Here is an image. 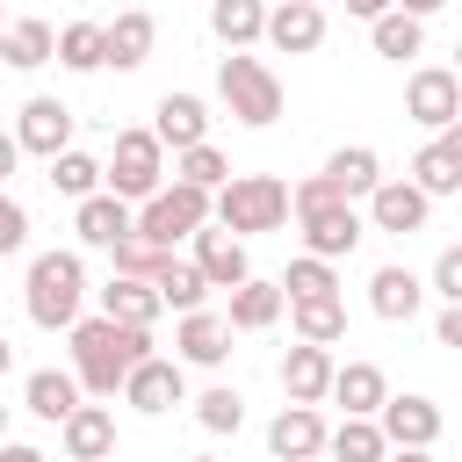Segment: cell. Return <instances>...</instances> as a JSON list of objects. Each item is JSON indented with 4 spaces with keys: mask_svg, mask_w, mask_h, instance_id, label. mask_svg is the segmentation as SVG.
<instances>
[{
    "mask_svg": "<svg viewBox=\"0 0 462 462\" xmlns=\"http://www.w3.org/2000/svg\"><path fill=\"white\" fill-rule=\"evenodd\" d=\"M72 383L87 397H116V383L152 354V325H116V318H72Z\"/></svg>",
    "mask_w": 462,
    "mask_h": 462,
    "instance_id": "6da1fadb",
    "label": "cell"
},
{
    "mask_svg": "<svg viewBox=\"0 0 462 462\" xmlns=\"http://www.w3.org/2000/svg\"><path fill=\"white\" fill-rule=\"evenodd\" d=\"M79 303H87V260H79L72 245L36 253V260H29V282H22L29 325H36V332H65V325L79 318Z\"/></svg>",
    "mask_w": 462,
    "mask_h": 462,
    "instance_id": "7a4b0ae2",
    "label": "cell"
},
{
    "mask_svg": "<svg viewBox=\"0 0 462 462\" xmlns=\"http://www.w3.org/2000/svg\"><path fill=\"white\" fill-rule=\"evenodd\" d=\"M209 224H224L231 238L282 231V224H289V180H274V173H231V180L209 195Z\"/></svg>",
    "mask_w": 462,
    "mask_h": 462,
    "instance_id": "3957f363",
    "label": "cell"
},
{
    "mask_svg": "<svg viewBox=\"0 0 462 462\" xmlns=\"http://www.w3.org/2000/svg\"><path fill=\"white\" fill-rule=\"evenodd\" d=\"M217 101L245 130H267L282 116V72L267 58H253V51H231V58H217Z\"/></svg>",
    "mask_w": 462,
    "mask_h": 462,
    "instance_id": "277c9868",
    "label": "cell"
},
{
    "mask_svg": "<svg viewBox=\"0 0 462 462\" xmlns=\"http://www.w3.org/2000/svg\"><path fill=\"white\" fill-rule=\"evenodd\" d=\"M195 224H209V188H188V180H159V188L130 209V231L152 238L159 253H173Z\"/></svg>",
    "mask_w": 462,
    "mask_h": 462,
    "instance_id": "5b68a950",
    "label": "cell"
},
{
    "mask_svg": "<svg viewBox=\"0 0 462 462\" xmlns=\"http://www.w3.org/2000/svg\"><path fill=\"white\" fill-rule=\"evenodd\" d=\"M159 180H166V144L152 130H116V152L101 166V188L123 195V202H144Z\"/></svg>",
    "mask_w": 462,
    "mask_h": 462,
    "instance_id": "8992f818",
    "label": "cell"
},
{
    "mask_svg": "<svg viewBox=\"0 0 462 462\" xmlns=\"http://www.w3.org/2000/svg\"><path fill=\"white\" fill-rule=\"evenodd\" d=\"M116 390H123V404H130V411H144V419H159V411L188 404V375H180V361H166V354H144Z\"/></svg>",
    "mask_w": 462,
    "mask_h": 462,
    "instance_id": "52a82bcc",
    "label": "cell"
},
{
    "mask_svg": "<svg viewBox=\"0 0 462 462\" xmlns=\"http://www.w3.org/2000/svg\"><path fill=\"white\" fill-rule=\"evenodd\" d=\"M404 116H411V123H426V130L462 123V79H455L448 65H419V72L404 79Z\"/></svg>",
    "mask_w": 462,
    "mask_h": 462,
    "instance_id": "ba28073f",
    "label": "cell"
},
{
    "mask_svg": "<svg viewBox=\"0 0 462 462\" xmlns=\"http://www.w3.org/2000/svg\"><path fill=\"white\" fill-rule=\"evenodd\" d=\"M296 224H303V253H318V260H346L354 245H361V209L354 202H318V209H296Z\"/></svg>",
    "mask_w": 462,
    "mask_h": 462,
    "instance_id": "9c48e42d",
    "label": "cell"
},
{
    "mask_svg": "<svg viewBox=\"0 0 462 462\" xmlns=\"http://www.w3.org/2000/svg\"><path fill=\"white\" fill-rule=\"evenodd\" d=\"M361 202H368V217H361V224H375V231H397V238L426 231V217H433V195H419L411 180H390V173H383V180H375Z\"/></svg>",
    "mask_w": 462,
    "mask_h": 462,
    "instance_id": "30bf717a",
    "label": "cell"
},
{
    "mask_svg": "<svg viewBox=\"0 0 462 462\" xmlns=\"http://www.w3.org/2000/svg\"><path fill=\"white\" fill-rule=\"evenodd\" d=\"M375 426H383V440H390V448H433L448 419H440V404H433V397L404 390V397H383V404H375Z\"/></svg>",
    "mask_w": 462,
    "mask_h": 462,
    "instance_id": "8fae6325",
    "label": "cell"
},
{
    "mask_svg": "<svg viewBox=\"0 0 462 462\" xmlns=\"http://www.w3.org/2000/svg\"><path fill=\"white\" fill-rule=\"evenodd\" d=\"M260 43H274L282 58H310V51L325 43V7H318V0H274Z\"/></svg>",
    "mask_w": 462,
    "mask_h": 462,
    "instance_id": "7c38bea8",
    "label": "cell"
},
{
    "mask_svg": "<svg viewBox=\"0 0 462 462\" xmlns=\"http://www.w3.org/2000/svg\"><path fill=\"white\" fill-rule=\"evenodd\" d=\"M14 144L36 152V159H58V152L72 144V108H65L58 94H29L22 116H14Z\"/></svg>",
    "mask_w": 462,
    "mask_h": 462,
    "instance_id": "4fadbf2b",
    "label": "cell"
},
{
    "mask_svg": "<svg viewBox=\"0 0 462 462\" xmlns=\"http://www.w3.org/2000/svg\"><path fill=\"white\" fill-rule=\"evenodd\" d=\"M188 245H195V274H202L209 289H238V282L253 274V267H245V238H231L224 224H195Z\"/></svg>",
    "mask_w": 462,
    "mask_h": 462,
    "instance_id": "5bb4252c",
    "label": "cell"
},
{
    "mask_svg": "<svg viewBox=\"0 0 462 462\" xmlns=\"http://www.w3.org/2000/svg\"><path fill=\"white\" fill-rule=\"evenodd\" d=\"M58 440H65V462H108V455H116V411L79 397V404L58 419Z\"/></svg>",
    "mask_w": 462,
    "mask_h": 462,
    "instance_id": "9a60e30c",
    "label": "cell"
},
{
    "mask_svg": "<svg viewBox=\"0 0 462 462\" xmlns=\"http://www.w3.org/2000/svg\"><path fill=\"white\" fill-rule=\"evenodd\" d=\"M173 346H180V368H224V361H231V325H224V310H180Z\"/></svg>",
    "mask_w": 462,
    "mask_h": 462,
    "instance_id": "2e32d148",
    "label": "cell"
},
{
    "mask_svg": "<svg viewBox=\"0 0 462 462\" xmlns=\"http://www.w3.org/2000/svg\"><path fill=\"white\" fill-rule=\"evenodd\" d=\"M152 43H159V22L144 7H123L116 22H101V65H116V72H137L152 58Z\"/></svg>",
    "mask_w": 462,
    "mask_h": 462,
    "instance_id": "e0dca14e",
    "label": "cell"
},
{
    "mask_svg": "<svg viewBox=\"0 0 462 462\" xmlns=\"http://www.w3.org/2000/svg\"><path fill=\"white\" fill-rule=\"evenodd\" d=\"M411 188L419 195H462V123L433 130V144L411 159Z\"/></svg>",
    "mask_w": 462,
    "mask_h": 462,
    "instance_id": "ac0fdd59",
    "label": "cell"
},
{
    "mask_svg": "<svg viewBox=\"0 0 462 462\" xmlns=\"http://www.w3.org/2000/svg\"><path fill=\"white\" fill-rule=\"evenodd\" d=\"M267 455H274V462H310V455H325V419H318V404H282L274 426H267Z\"/></svg>",
    "mask_w": 462,
    "mask_h": 462,
    "instance_id": "d6986e66",
    "label": "cell"
},
{
    "mask_svg": "<svg viewBox=\"0 0 462 462\" xmlns=\"http://www.w3.org/2000/svg\"><path fill=\"white\" fill-rule=\"evenodd\" d=\"M325 397H332L346 419H375V404L390 397V383H383V368H375V361H332Z\"/></svg>",
    "mask_w": 462,
    "mask_h": 462,
    "instance_id": "ffe728a7",
    "label": "cell"
},
{
    "mask_svg": "<svg viewBox=\"0 0 462 462\" xmlns=\"http://www.w3.org/2000/svg\"><path fill=\"white\" fill-rule=\"evenodd\" d=\"M72 231H79V245H101V253H108V245L130 231V202L108 195V188H94V195L72 202Z\"/></svg>",
    "mask_w": 462,
    "mask_h": 462,
    "instance_id": "44dd1931",
    "label": "cell"
},
{
    "mask_svg": "<svg viewBox=\"0 0 462 462\" xmlns=\"http://www.w3.org/2000/svg\"><path fill=\"white\" fill-rule=\"evenodd\" d=\"M419 303H426V282H419L411 267H375V274H368V310H375V318L411 325Z\"/></svg>",
    "mask_w": 462,
    "mask_h": 462,
    "instance_id": "7402d4cb",
    "label": "cell"
},
{
    "mask_svg": "<svg viewBox=\"0 0 462 462\" xmlns=\"http://www.w3.org/2000/svg\"><path fill=\"white\" fill-rule=\"evenodd\" d=\"M325 383H332V346L296 339V346L282 354V390H289V404H325Z\"/></svg>",
    "mask_w": 462,
    "mask_h": 462,
    "instance_id": "603a6c76",
    "label": "cell"
},
{
    "mask_svg": "<svg viewBox=\"0 0 462 462\" xmlns=\"http://www.w3.org/2000/svg\"><path fill=\"white\" fill-rule=\"evenodd\" d=\"M159 123H152V137L159 144H173V152H188V144H202L209 137V108H202V94H159V108H152Z\"/></svg>",
    "mask_w": 462,
    "mask_h": 462,
    "instance_id": "cb8c5ba5",
    "label": "cell"
},
{
    "mask_svg": "<svg viewBox=\"0 0 462 462\" xmlns=\"http://www.w3.org/2000/svg\"><path fill=\"white\" fill-rule=\"evenodd\" d=\"M94 296H101V318H116V325H159V310H166L159 289L137 282V274H108Z\"/></svg>",
    "mask_w": 462,
    "mask_h": 462,
    "instance_id": "d4e9b609",
    "label": "cell"
},
{
    "mask_svg": "<svg viewBox=\"0 0 462 462\" xmlns=\"http://www.w3.org/2000/svg\"><path fill=\"white\" fill-rule=\"evenodd\" d=\"M224 296H231V310H224V325H231V332H267V325L282 318V303H289V296H282V282H260V274H245V282H238V289H224Z\"/></svg>",
    "mask_w": 462,
    "mask_h": 462,
    "instance_id": "484cf974",
    "label": "cell"
},
{
    "mask_svg": "<svg viewBox=\"0 0 462 462\" xmlns=\"http://www.w3.org/2000/svg\"><path fill=\"white\" fill-rule=\"evenodd\" d=\"M51 43H58V29H51L43 14L0 22V65H14V72H36V65H51Z\"/></svg>",
    "mask_w": 462,
    "mask_h": 462,
    "instance_id": "4316f807",
    "label": "cell"
},
{
    "mask_svg": "<svg viewBox=\"0 0 462 462\" xmlns=\"http://www.w3.org/2000/svg\"><path fill=\"white\" fill-rule=\"evenodd\" d=\"M282 310H289L296 339H310V346H339V339H346V303H339V296H296V303H282Z\"/></svg>",
    "mask_w": 462,
    "mask_h": 462,
    "instance_id": "83f0119b",
    "label": "cell"
},
{
    "mask_svg": "<svg viewBox=\"0 0 462 462\" xmlns=\"http://www.w3.org/2000/svg\"><path fill=\"white\" fill-rule=\"evenodd\" d=\"M368 43H375V58L404 65V58H419V51H426V22H419V14H404V7H383V14L368 22Z\"/></svg>",
    "mask_w": 462,
    "mask_h": 462,
    "instance_id": "f1b7e54d",
    "label": "cell"
},
{
    "mask_svg": "<svg viewBox=\"0 0 462 462\" xmlns=\"http://www.w3.org/2000/svg\"><path fill=\"white\" fill-rule=\"evenodd\" d=\"M209 29L224 51H253L267 29V0H209Z\"/></svg>",
    "mask_w": 462,
    "mask_h": 462,
    "instance_id": "f546056e",
    "label": "cell"
},
{
    "mask_svg": "<svg viewBox=\"0 0 462 462\" xmlns=\"http://www.w3.org/2000/svg\"><path fill=\"white\" fill-rule=\"evenodd\" d=\"M22 404H29L43 426H58V419L79 404V383H72V368H36V375L22 383Z\"/></svg>",
    "mask_w": 462,
    "mask_h": 462,
    "instance_id": "4dcf8cb0",
    "label": "cell"
},
{
    "mask_svg": "<svg viewBox=\"0 0 462 462\" xmlns=\"http://www.w3.org/2000/svg\"><path fill=\"white\" fill-rule=\"evenodd\" d=\"M325 180H332V188H339L346 202H361V195H368V188L383 180V159H375L368 144H339V152L325 159Z\"/></svg>",
    "mask_w": 462,
    "mask_h": 462,
    "instance_id": "1f68e13d",
    "label": "cell"
},
{
    "mask_svg": "<svg viewBox=\"0 0 462 462\" xmlns=\"http://www.w3.org/2000/svg\"><path fill=\"white\" fill-rule=\"evenodd\" d=\"M152 289H159L166 310H202V296H209V282L195 274V260H173V253L152 267Z\"/></svg>",
    "mask_w": 462,
    "mask_h": 462,
    "instance_id": "d6a6232c",
    "label": "cell"
},
{
    "mask_svg": "<svg viewBox=\"0 0 462 462\" xmlns=\"http://www.w3.org/2000/svg\"><path fill=\"white\" fill-rule=\"evenodd\" d=\"M383 426L375 419H339V426H325V455L332 462H383Z\"/></svg>",
    "mask_w": 462,
    "mask_h": 462,
    "instance_id": "836d02e7",
    "label": "cell"
},
{
    "mask_svg": "<svg viewBox=\"0 0 462 462\" xmlns=\"http://www.w3.org/2000/svg\"><path fill=\"white\" fill-rule=\"evenodd\" d=\"M51 58L65 72H101V22H65L58 43H51Z\"/></svg>",
    "mask_w": 462,
    "mask_h": 462,
    "instance_id": "e575fe53",
    "label": "cell"
},
{
    "mask_svg": "<svg viewBox=\"0 0 462 462\" xmlns=\"http://www.w3.org/2000/svg\"><path fill=\"white\" fill-rule=\"evenodd\" d=\"M173 180H188V188H209V195H217V188L231 180V159H224V152H217V144L202 137V144L173 152Z\"/></svg>",
    "mask_w": 462,
    "mask_h": 462,
    "instance_id": "d590c367",
    "label": "cell"
},
{
    "mask_svg": "<svg viewBox=\"0 0 462 462\" xmlns=\"http://www.w3.org/2000/svg\"><path fill=\"white\" fill-rule=\"evenodd\" d=\"M43 166H51V188H58V195H72V202L101 188V159H87V152H72V144H65L58 159H43Z\"/></svg>",
    "mask_w": 462,
    "mask_h": 462,
    "instance_id": "8d00e7d4",
    "label": "cell"
},
{
    "mask_svg": "<svg viewBox=\"0 0 462 462\" xmlns=\"http://www.w3.org/2000/svg\"><path fill=\"white\" fill-rule=\"evenodd\" d=\"M195 426H202V433H238V426H245V397H238L231 383L202 390V397H195Z\"/></svg>",
    "mask_w": 462,
    "mask_h": 462,
    "instance_id": "74e56055",
    "label": "cell"
},
{
    "mask_svg": "<svg viewBox=\"0 0 462 462\" xmlns=\"http://www.w3.org/2000/svg\"><path fill=\"white\" fill-rule=\"evenodd\" d=\"M282 296H289V303H296V296H339V274H332V260H318V253L289 260V274H282Z\"/></svg>",
    "mask_w": 462,
    "mask_h": 462,
    "instance_id": "f35d334b",
    "label": "cell"
},
{
    "mask_svg": "<svg viewBox=\"0 0 462 462\" xmlns=\"http://www.w3.org/2000/svg\"><path fill=\"white\" fill-rule=\"evenodd\" d=\"M108 260H116V274H137V282H152V267H159L166 253H159L152 238H137V231H123V238L108 245Z\"/></svg>",
    "mask_w": 462,
    "mask_h": 462,
    "instance_id": "ab89813d",
    "label": "cell"
},
{
    "mask_svg": "<svg viewBox=\"0 0 462 462\" xmlns=\"http://www.w3.org/2000/svg\"><path fill=\"white\" fill-rule=\"evenodd\" d=\"M22 245H29V209L0 188V260H7V253H22Z\"/></svg>",
    "mask_w": 462,
    "mask_h": 462,
    "instance_id": "60d3db41",
    "label": "cell"
},
{
    "mask_svg": "<svg viewBox=\"0 0 462 462\" xmlns=\"http://www.w3.org/2000/svg\"><path fill=\"white\" fill-rule=\"evenodd\" d=\"M433 296H440V303H462V245H448V253L433 260Z\"/></svg>",
    "mask_w": 462,
    "mask_h": 462,
    "instance_id": "b9f144b4",
    "label": "cell"
},
{
    "mask_svg": "<svg viewBox=\"0 0 462 462\" xmlns=\"http://www.w3.org/2000/svg\"><path fill=\"white\" fill-rule=\"evenodd\" d=\"M433 339H440V346H462V303H440V318H433Z\"/></svg>",
    "mask_w": 462,
    "mask_h": 462,
    "instance_id": "7bdbcfd3",
    "label": "cell"
},
{
    "mask_svg": "<svg viewBox=\"0 0 462 462\" xmlns=\"http://www.w3.org/2000/svg\"><path fill=\"white\" fill-rule=\"evenodd\" d=\"M0 462H51V455L29 448V440H0Z\"/></svg>",
    "mask_w": 462,
    "mask_h": 462,
    "instance_id": "ee69618b",
    "label": "cell"
},
{
    "mask_svg": "<svg viewBox=\"0 0 462 462\" xmlns=\"http://www.w3.org/2000/svg\"><path fill=\"white\" fill-rule=\"evenodd\" d=\"M14 159H22V144H14V130H0V188H7V173H14Z\"/></svg>",
    "mask_w": 462,
    "mask_h": 462,
    "instance_id": "f6af8a7d",
    "label": "cell"
},
{
    "mask_svg": "<svg viewBox=\"0 0 462 462\" xmlns=\"http://www.w3.org/2000/svg\"><path fill=\"white\" fill-rule=\"evenodd\" d=\"M383 462H433V448H383Z\"/></svg>",
    "mask_w": 462,
    "mask_h": 462,
    "instance_id": "bcb514c9",
    "label": "cell"
},
{
    "mask_svg": "<svg viewBox=\"0 0 462 462\" xmlns=\"http://www.w3.org/2000/svg\"><path fill=\"white\" fill-rule=\"evenodd\" d=\"M390 7H404V14H419V22H426V14H440L448 0H390Z\"/></svg>",
    "mask_w": 462,
    "mask_h": 462,
    "instance_id": "7dc6e473",
    "label": "cell"
},
{
    "mask_svg": "<svg viewBox=\"0 0 462 462\" xmlns=\"http://www.w3.org/2000/svg\"><path fill=\"white\" fill-rule=\"evenodd\" d=\"M383 7H390V0H346V14H361V22H375Z\"/></svg>",
    "mask_w": 462,
    "mask_h": 462,
    "instance_id": "c3c4849f",
    "label": "cell"
},
{
    "mask_svg": "<svg viewBox=\"0 0 462 462\" xmlns=\"http://www.w3.org/2000/svg\"><path fill=\"white\" fill-rule=\"evenodd\" d=\"M7 368H14V339L0 332V375H7Z\"/></svg>",
    "mask_w": 462,
    "mask_h": 462,
    "instance_id": "681fc988",
    "label": "cell"
},
{
    "mask_svg": "<svg viewBox=\"0 0 462 462\" xmlns=\"http://www.w3.org/2000/svg\"><path fill=\"white\" fill-rule=\"evenodd\" d=\"M180 462H224V455H180Z\"/></svg>",
    "mask_w": 462,
    "mask_h": 462,
    "instance_id": "f907efd6",
    "label": "cell"
},
{
    "mask_svg": "<svg viewBox=\"0 0 462 462\" xmlns=\"http://www.w3.org/2000/svg\"><path fill=\"white\" fill-rule=\"evenodd\" d=\"M0 440H7V404H0Z\"/></svg>",
    "mask_w": 462,
    "mask_h": 462,
    "instance_id": "816d5d0a",
    "label": "cell"
},
{
    "mask_svg": "<svg viewBox=\"0 0 462 462\" xmlns=\"http://www.w3.org/2000/svg\"><path fill=\"white\" fill-rule=\"evenodd\" d=\"M0 22H7V14H0Z\"/></svg>",
    "mask_w": 462,
    "mask_h": 462,
    "instance_id": "f5cc1de1",
    "label": "cell"
}]
</instances>
